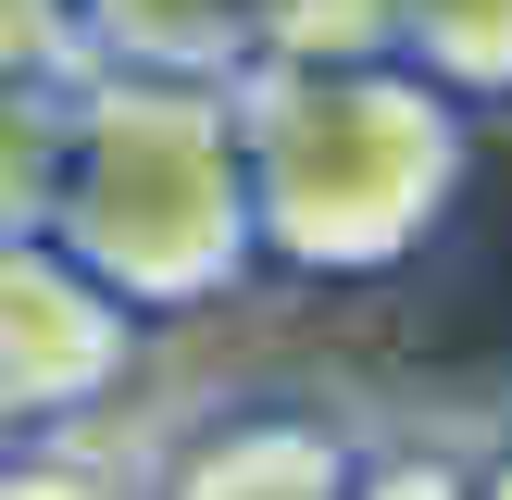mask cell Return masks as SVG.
I'll return each instance as SVG.
<instances>
[{
  "mask_svg": "<svg viewBox=\"0 0 512 500\" xmlns=\"http://www.w3.org/2000/svg\"><path fill=\"white\" fill-rule=\"evenodd\" d=\"M163 475L175 488H225V500H325V488H363V438L325 400H238Z\"/></svg>",
  "mask_w": 512,
  "mask_h": 500,
  "instance_id": "277c9868",
  "label": "cell"
},
{
  "mask_svg": "<svg viewBox=\"0 0 512 500\" xmlns=\"http://www.w3.org/2000/svg\"><path fill=\"white\" fill-rule=\"evenodd\" d=\"M75 75H88L75 0H0V88H75Z\"/></svg>",
  "mask_w": 512,
  "mask_h": 500,
  "instance_id": "9c48e42d",
  "label": "cell"
},
{
  "mask_svg": "<svg viewBox=\"0 0 512 500\" xmlns=\"http://www.w3.org/2000/svg\"><path fill=\"white\" fill-rule=\"evenodd\" d=\"M88 25V63L125 75H238L250 63V0H75Z\"/></svg>",
  "mask_w": 512,
  "mask_h": 500,
  "instance_id": "5b68a950",
  "label": "cell"
},
{
  "mask_svg": "<svg viewBox=\"0 0 512 500\" xmlns=\"http://www.w3.org/2000/svg\"><path fill=\"white\" fill-rule=\"evenodd\" d=\"M0 488H13V425H0Z\"/></svg>",
  "mask_w": 512,
  "mask_h": 500,
  "instance_id": "30bf717a",
  "label": "cell"
},
{
  "mask_svg": "<svg viewBox=\"0 0 512 500\" xmlns=\"http://www.w3.org/2000/svg\"><path fill=\"white\" fill-rule=\"evenodd\" d=\"M238 150H250V213L263 263L313 288L400 275L475 175V100H450L425 63L363 50V63H238Z\"/></svg>",
  "mask_w": 512,
  "mask_h": 500,
  "instance_id": "6da1fadb",
  "label": "cell"
},
{
  "mask_svg": "<svg viewBox=\"0 0 512 500\" xmlns=\"http://www.w3.org/2000/svg\"><path fill=\"white\" fill-rule=\"evenodd\" d=\"M388 50L425 63L450 100H512V0H388Z\"/></svg>",
  "mask_w": 512,
  "mask_h": 500,
  "instance_id": "8992f818",
  "label": "cell"
},
{
  "mask_svg": "<svg viewBox=\"0 0 512 500\" xmlns=\"http://www.w3.org/2000/svg\"><path fill=\"white\" fill-rule=\"evenodd\" d=\"M50 238L88 275H113L150 325H188L263 275V213H250L238 100L213 75H125L88 63L63 88V188Z\"/></svg>",
  "mask_w": 512,
  "mask_h": 500,
  "instance_id": "7a4b0ae2",
  "label": "cell"
},
{
  "mask_svg": "<svg viewBox=\"0 0 512 500\" xmlns=\"http://www.w3.org/2000/svg\"><path fill=\"white\" fill-rule=\"evenodd\" d=\"M138 350H150V313L113 275H88L50 225H13L0 238V425L13 438L113 425Z\"/></svg>",
  "mask_w": 512,
  "mask_h": 500,
  "instance_id": "3957f363",
  "label": "cell"
},
{
  "mask_svg": "<svg viewBox=\"0 0 512 500\" xmlns=\"http://www.w3.org/2000/svg\"><path fill=\"white\" fill-rule=\"evenodd\" d=\"M50 188H63V88H0V238L50 225Z\"/></svg>",
  "mask_w": 512,
  "mask_h": 500,
  "instance_id": "ba28073f",
  "label": "cell"
},
{
  "mask_svg": "<svg viewBox=\"0 0 512 500\" xmlns=\"http://www.w3.org/2000/svg\"><path fill=\"white\" fill-rule=\"evenodd\" d=\"M488 488H512V463H488Z\"/></svg>",
  "mask_w": 512,
  "mask_h": 500,
  "instance_id": "8fae6325",
  "label": "cell"
},
{
  "mask_svg": "<svg viewBox=\"0 0 512 500\" xmlns=\"http://www.w3.org/2000/svg\"><path fill=\"white\" fill-rule=\"evenodd\" d=\"M388 50V0H250V63H363Z\"/></svg>",
  "mask_w": 512,
  "mask_h": 500,
  "instance_id": "52a82bcc",
  "label": "cell"
}]
</instances>
